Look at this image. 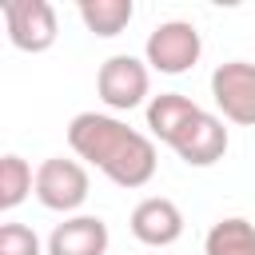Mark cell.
Returning a JSON list of instances; mask_svg holds the SVG:
<instances>
[{
	"mask_svg": "<svg viewBox=\"0 0 255 255\" xmlns=\"http://www.w3.org/2000/svg\"><path fill=\"white\" fill-rule=\"evenodd\" d=\"M40 207L48 211H60V215H72L84 207L88 199V167L80 159H64V155H52L36 167V191Z\"/></svg>",
	"mask_w": 255,
	"mask_h": 255,
	"instance_id": "277c9868",
	"label": "cell"
},
{
	"mask_svg": "<svg viewBox=\"0 0 255 255\" xmlns=\"http://www.w3.org/2000/svg\"><path fill=\"white\" fill-rule=\"evenodd\" d=\"M68 147L88 159L92 167H100L116 187H143L151 183L159 155H155V139L128 128L124 120L108 116V112H80L68 124Z\"/></svg>",
	"mask_w": 255,
	"mask_h": 255,
	"instance_id": "6da1fadb",
	"label": "cell"
},
{
	"mask_svg": "<svg viewBox=\"0 0 255 255\" xmlns=\"http://www.w3.org/2000/svg\"><path fill=\"white\" fill-rule=\"evenodd\" d=\"M227 143H231V135H227L223 120L211 116V112H199V116L175 135L171 151H175L187 167H211V163H219V159L227 155Z\"/></svg>",
	"mask_w": 255,
	"mask_h": 255,
	"instance_id": "52a82bcc",
	"label": "cell"
},
{
	"mask_svg": "<svg viewBox=\"0 0 255 255\" xmlns=\"http://www.w3.org/2000/svg\"><path fill=\"white\" fill-rule=\"evenodd\" d=\"M32 191H36V171L28 167V159H20L16 151H8L0 159V211L20 207Z\"/></svg>",
	"mask_w": 255,
	"mask_h": 255,
	"instance_id": "4fadbf2b",
	"label": "cell"
},
{
	"mask_svg": "<svg viewBox=\"0 0 255 255\" xmlns=\"http://www.w3.org/2000/svg\"><path fill=\"white\" fill-rule=\"evenodd\" d=\"M0 255H48L40 247V235L28 223H4L0 227Z\"/></svg>",
	"mask_w": 255,
	"mask_h": 255,
	"instance_id": "5bb4252c",
	"label": "cell"
},
{
	"mask_svg": "<svg viewBox=\"0 0 255 255\" xmlns=\"http://www.w3.org/2000/svg\"><path fill=\"white\" fill-rule=\"evenodd\" d=\"M48 255H108V223L100 215H68L52 227Z\"/></svg>",
	"mask_w": 255,
	"mask_h": 255,
	"instance_id": "9c48e42d",
	"label": "cell"
},
{
	"mask_svg": "<svg viewBox=\"0 0 255 255\" xmlns=\"http://www.w3.org/2000/svg\"><path fill=\"white\" fill-rule=\"evenodd\" d=\"M203 255H255V223L243 215H227L211 223L203 239Z\"/></svg>",
	"mask_w": 255,
	"mask_h": 255,
	"instance_id": "7c38bea8",
	"label": "cell"
},
{
	"mask_svg": "<svg viewBox=\"0 0 255 255\" xmlns=\"http://www.w3.org/2000/svg\"><path fill=\"white\" fill-rule=\"evenodd\" d=\"M4 12V28H8V40L12 48L20 52H48L60 36V24H56V8L48 0H4L0 4Z\"/></svg>",
	"mask_w": 255,
	"mask_h": 255,
	"instance_id": "5b68a950",
	"label": "cell"
},
{
	"mask_svg": "<svg viewBox=\"0 0 255 255\" xmlns=\"http://www.w3.org/2000/svg\"><path fill=\"white\" fill-rule=\"evenodd\" d=\"M96 92H100V100L112 112L139 108L147 100V92H151V68H147V60L128 56V52L108 56L100 64V72H96Z\"/></svg>",
	"mask_w": 255,
	"mask_h": 255,
	"instance_id": "3957f363",
	"label": "cell"
},
{
	"mask_svg": "<svg viewBox=\"0 0 255 255\" xmlns=\"http://www.w3.org/2000/svg\"><path fill=\"white\" fill-rule=\"evenodd\" d=\"M131 235L143 247H171L183 235V211L175 207V199L167 195H147L131 207Z\"/></svg>",
	"mask_w": 255,
	"mask_h": 255,
	"instance_id": "ba28073f",
	"label": "cell"
},
{
	"mask_svg": "<svg viewBox=\"0 0 255 255\" xmlns=\"http://www.w3.org/2000/svg\"><path fill=\"white\" fill-rule=\"evenodd\" d=\"M203 108L191 100V96H183V92H159V96H151L147 100V131H151V139H159V143H175V135L199 116Z\"/></svg>",
	"mask_w": 255,
	"mask_h": 255,
	"instance_id": "30bf717a",
	"label": "cell"
},
{
	"mask_svg": "<svg viewBox=\"0 0 255 255\" xmlns=\"http://www.w3.org/2000/svg\"><path fill=\"white\" fill-rule=\"evenodd\" d=\"M199 56H203V40H199V28L187 20H163L147 32L143 60H147V68H155L163 76L191 72L199 64Z\"/></svg>",
	"mask_w": 255,
	"mask_h": 255,
	"instance_id": "7a4b0ae2",
	"label": "cell"
},
{
	"mask_svg": "<svg viewBox=\"0 0 255 255\" xmlns=\"http://www.w3.org/2000/svg\"><path fill=\"white\" fill-rule=\"evenodd\" d=\"M211 100L227 124L255 128V64L227 60L211 72Z\"/></svg>",
	"mask_w": 255,
	"mask_h": 255,
	"instance_id": "8992f818",
	"label": "cell"
},
{
	"mask_svg": "<svg viewBox=\"0 0 255 255\" xmlns=\"http://www.w3.org/2000/svg\"><path fill=\"white\" fill-rule=\"evenodd\" d=\"M76 12H80V20H84V28H88L92 36L112 40V36H120V32L131 24L135 4H131V0H80Z\"/></svg>",
	"mask_w": 255,
	"mask_h": 255,
	"instance_id": "8fae6325",
	"label": "cell"
}]
</instances>
